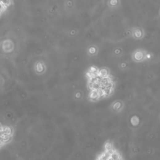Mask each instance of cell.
<instances>
[{
  "label": "cell",
  "instance_id": "6da1fadb",
  "mask_svg": "<svg viewBox=\"0 0 160 160\" xmlns=\"http://www.w3.org/2000/svg\"><path fill=\"white\" fill-rule=\"evenodd\" d=\"M14 135V128L0 123V150L13 141Z\"/></svg>",
  "mask_w": 160,
  "mask_h": 160
},
{
  "label": "cell",
  "instance_id": "7a4b0ae2",
  "mask_svg": "<svg viewBox=\"0 0 160 160\" xmlns=\"http://www.w3.org/2000/svg\"><path fill=\"white\" fill-rule=\"evenodd\" d=\"M153 55L150 52L142 48L134 50L131 55V60L136 63H140L146 61H150Z\"/></svg>",
  "mask_w": 160,
  "mask_h": 160
},
{
  "label": "cell",
  "instance_id": "3957f363",
  "mask_svg": "<svg viewBox=\"0 0 160 160\" xmlns=\"http://www.w3.org/2000/svg\"><path fill=\"white\" fill-rule=\"evenodd\" d=\"M14 50V44L13 40L9 38L4 39L0 43V50L5 54H10Z\"/></svg>",
  "mask_w": 160,
  "mask_h": 160
},
{
  "label": "cell",
  "instance_id": "277c9868",
  "mask_svg": "<svg viewBox=\"0 0 160 160\" xmlns=\"http://www.w3.org/2000/svg\"><path fill=\"white\" fill-rule=\"evenodd\" d=\"M131 36L135 40L143 39L145 36V31L143 28L134 27L131 30Z\"/></svg>",
  "mask_w": 160,
  "mask_h": 160
},
{
  "label": "cell",
  "instance_id": "5b68a950",
  "mask_svg": "<svg viewBox=\"0 0 160 160\" xmlns=\"http://www.w3.org/2000/svg\"><path fill=\"white\" fill-rule=\"evenodd\" d=\"M99 48L97 45L91 44L89 45L86 48V55L89 57H95L99 53Z\"/></svg>",
  "mask_w": 160,
  "mask_h": 160
},
{
  "label": "cell",
  "instance_id": "8992f818",
  "mask_svg": "<svg viewBox=\"0 0 160 160\" xmlns=\"http://www.w3.org/2000/svg\"><path fill=\"white\" fill-rule=\"evenodd\" d=\"M13 0H0V16L11 5Z\"/></svg>",
  "mask_w": 160,
  "mask_h": 160
},
{
  "label": "cell",
  "instance_id": "52a82bcc",
  "mask_svg": "<svg viewBox=\"0 0 160 160\" xmlns=\"http://www.w3.org/2000/svg\"><path fill=\"white\" fill-rule=\"evenodd\" d=\"M34 70L36 74L42 75L45 71V64L43 61H38L34 65Z\"/></svg>",
  "mask_w": 160,
  "mask_h": 160
},
{
  "label": "cell",
  "instance_id": "ba28073f",
  "mask_svg": "<svg viewBox=\"0 0 160 160\" xmlns=\"http://www.w3.org/2000/svg\"><path fill=\"white\" fill-rule=\"evenodd\" d=\"M107 5L110 9H118L121 6V0H108Z\"/></svg>",
  "mask_w": 160,
  "mask_h": 160
},
{
  "label": "cell",
  "instance_id": "9c48e42d",
  "mask_svg": "<svg viewBox=\"0 0 160 160\" xmlns=\"http://www.w3.org/2000/svg\"><path fill=\"white\" fill-rule=\"evenodd\" d=\"M123 106H124V103L123 101L120 100H117L116 101L113 102L111 108L114 111H120L123 108Z\"/></svg>",
  "mask_w": 160,
  "mask_h": 160
},
{
  "label": "cell",
  "instance_id": "30bf717a",
  "mask_svg": "<svg viewBox=\"0 0 160 160\" xmlns=\"http://www.w3.org/2000/svg\"><path fill=\"white\" fill-rule=\"evenodd\" d=\"M111 160H121L120 154L116 150H114L111 153H110V158Z\"/></svg>",
  "mask_w": 160,
  "mask_h": 160
},
{
  "label": "cell",
  "instance_id": "8fae6325",
  "mask_svg": "<svg viewBox=\"0 0 160 160\" xmlns=\"http://www.w3.org/2000/svg\"><path fill=\"white\" fill-rule=\"evenodd\" d=\"M105 151L111 153L114 151L113 144L111 142H106L105 145Z\"/></svg>",
  "mask_w": 160,
  "mask_h": 160
},
{
  "label": "cell",
  "instance_id": "7c38bea8",
  "mask_svg": "<svg viewBox=\"0 0 160 160\" xmlns=\"http://www.w3.org/2000/svg\"><path fill=\"white\" fill-rule=\"evenodd\" d=\"M113 53L114 55L116 56H121V54H123V50H122L121 48H116V49L113 50Z\"/></svg>",
  "mask_w": 160,
  "mask_h": 160
},
{
  "label": "cell",
  "instance_id": "4fadbf2b",
  "mask_svg": "<svg viewBox=\"0 0 160 160\" xmlns=\"http://www.w3.org/2000/svg\"><path fill=\"white\" fill-rule=\"evenodd\" d=\"M83 95H82V93L81 92H80V91H78V92H76L75 93V96L76 98H78V99H80L81 97H82Z\"/></svg>",
  "mask_w": 160,
  "mask_h": 160
},
{
  "label": "cell",
  "instance_id": "5bb4252c",
  "mask_svg": "<svg viewBox=\"0 0 160 160\" xmlns=\"http://www.w3.org/2000/svg\"><path fill=\"white\" fill-rule=\"evenodd\" d=\"M108 160H111V159H108Z\"/></svg>",
  "mask_w": 160,
  "mask_h": 160
},
{
  "label": "cell",
  "instance_id": "9a60e30c",
  "mask_svg": "<svg viewBox=\"0 0 160 160\" xmlns=\"http://www.w3.org/2000/svg\"><path fill=\"white\" fill-rule=\"evenodd\" d=\"M121 160H122V159H121Z\"/></svg>",
  "mask_w": 160,
  "mask_h": 160
}]
</instances>
